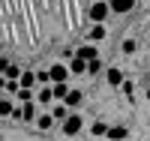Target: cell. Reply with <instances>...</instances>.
Returning a JSON list of instances; mask_svg holds the SVG:
<instances>
[{
	"label": "cell",
	"instance_id": "cell-1",
	"mask_svg": "<svg viewBox=\"0 0 150 141\" xmlns=\"http://www.w3.org/2000/svg\"><path fill=\"white\" fill-rule=\"evenodd\" d=\"M81 129H84V117H81L78 111H72L69 117L63 120V135H66V138H75Z\"/></svg>",
	"mask_w": 150,
	"mask_h": 141
},
{
	"label": "cell",
	"instance_id": "cell-2",
	"mask_svg": "<svg viewBox=\"0 0 150 141\" xmlns=\"http://www.w3.org/2000/svg\"><path fill=\"white\" fill-rule=\"evenodd\" d=\"M111 15V6L108 3H102V0H96V3L87 9V18H90L93 24H105V18Z\"/></svg>",
	"mask_w": 150,
	"mask_h": 141
},
{
	"label": "cell",
	"instance_id": "cell-3",
	"mask_svg": "<svg viewBox=\"0 0 150 141\" xmlns=\"http://www.w3.org/2000/svg\"><path fill=\"white\" fill-rule=\"evenodd\" d=\"M48 78H51V84H63L69 78V66H66V63H54V66H48Z\"/></svg>",
	"mask_w": 150,
	"mask_h": 141
},
{
	"label": "cell",
	"instance_id": "cell-4",
	"mask_svg": "<svg viewBox=\"0 0 150 141\" xmlns=\"http://www.w3.org/2000/svg\"><path fill=\"white\" fill-rule=\"evenodd\" d=\"M105 81H108V87H123V69L120 66H108V72H105Z\"/></svg>",
	"mask_w": 150,
	"mask_h": 141
},
{
	"label": "cell",
	"instance_id": "cell-5",
	"mask_svg": "<svg viewBox=\"0 0 150 141\" xmlns=\"http://www.w3.org/2000/svg\"><path fill=\"white\" fill-rule=\"evenodd\" d=\"M108 141H126L129 138V129L123 123H114V126H108V135H105Z\"/></svg>",
	"mask_w": 150,
	"mask_h": 141
},
{
	"label": "cell",
	"instance_id": "cell-6",
	"mask_svg": "<svg viewBox=\"0 0 150 141\" xmlns=\"http://www.w3.org/2000/svg\"><path fill=\"white\" fill-rule=\"evenodd\" d=\"M81 102H84V93H81V90H69L66 99H63V105H66L69 111H78V108H81Z\"/></svg>",
	"mask_w": 150,
	"mask_h": 141
},
{
	"label": "cell",
	"instance_id": "cell-7",
	"mask_svg": "<svg viewBox=\"0 0 150 141\" xmlns=\"http://www.w3.org/2000/svg\"><path fill=\"white\" fill-rule=\"evenodd\" d=\"M111 12H117V15H126V12L135 9V0H108Z\"/></svg>",
	"mask_w": 150,
	"mask_h": 141
},
{
	"label": "cell",
	"instance_id": "cell-8",
	"mask_svg": "<svg viewBox=\"0 0 150 141\" xmlns=\"http://www.w3.org/2000/svg\"><path fill=\"white\" fill-rule=\"evenodd\" d=\"M18 84H21V90H33V87H36V72L33 69H21Z\"/></svg>",
	"mask_w": 150,
	"mask_h": 141
},
{
	"label": "cell",
	"instance_id": "cell-9",
	"mask_svg": "<svg viewBox=\"0 0 150 141\" xmlns=\"http://www.w3.org/2000/svg\"><path fill=\"white\" fill-rule=\"evenodd\" d=\"M75 54H78L81 60L90 63V60H96V57H99V51H96V45H93V42H87V45H78V51H75Z\"/></svg>",
	"mask_w": 150,
	"mask_h": 141
},
{
	"label": "cell",
	"instance_id": "cell-10",
	"mask_svg": "<svg viewBox=\"0 0 150 141\" xmlns=\"http://www.w3.org/2000/svg\"><path fill=\"white\" fill-rule=\"evenodd\" d=\"M105 36H108L105 24H93V27H90V33H87V39H90V42L96 45V42H105Z\"/></svg>",
	"mask_w": 150,
	"mask_h": 141
},
{
	"label": "cell",
	"instance_id": "cell-11",
	"mask_svg": "<svg viewBox=\"0 0 150 141\" xmlns=\"http://www.w3.org/2000/svg\"><path fill=\"white\" fill-rule=\"evenodd\" d=\"M66 66H69V75H81V72H87V60H81L78 54H75Z\"/></svg>",
	"mask_w": 150,
	"mask_h": 141
},
{
	"label": "cell",
	"instance_id": "cell-12",
	"mask_svg": "<svg viewBox=\"0 0 150 141\" xmlns=\"http://www.w3.org/2000/svg\"><path fill=\"white\" fill-rule=\"evenodd\" d=\"M90 135H93V138H105V135H108V123H105V120H93Z\"/></svg>",
	"mask_w": 150,
	"mask_h": 141
},
{
	"label": "cell",
	"instance_id": "cell-13",
	"mask_svg": "<svg viewBox=\"0 0 150 141\" xmlns=\"http://www.w3.org/2000/svg\"><path fill=\"white\" fill-rule=\"evenodd\" d=\"M36 126H39L42 132H48L54 126V114H36Z\"/></svg>",
	"mask_w": 150,
	"mask_h": 141
},
{
	"label": "cell",
	"instance_id": "cell-14",
	"mask_svg": "<svg viewBox=\"0 0 150 141\" xmlns=\"http://www.w3.org/2000/svg\"><path fill=\"white\" fill-rule=\"evenodd\" d=\"M21 120L24 123L36 120V105H33V102H24V105H21Z\"/></svg>",
	"mask_w": 150,
	"mask_h": 141
},
{
	"label": "cell",
	"instance_id": "cell-15",
	"mask_svg": "<svg viewBox=\"0 0 150 141\" xmlns=\"http://www.w3.org/2000/svg\"><path fill=\"white\" fill-rule=\"evenodd\" d=\"M51 99H54V90H51V84H48V87H39V93H36V102H42V105H48Z\"/></svg>",
	"mask_w": 150,
	"mask_h": 141
},
{
	"label": "cell",
	"instance_id": "cell-16",
	"mask_svg": "<svg viewBox=\"0 0 150 141\" xmlns=\"http://www.w3.org/2000/svg\"><path fill=\"white\" fill-rule=\"evenodd\" d=\"M51 90H54V99H60V102H63V99H66V93L72 90V87L63 81V84H51Z\"/></svg>",
	"mask_w": 150,
	"mask_h": 141
},
{
	"label": "cell",
	"instance_id": "cell-17",
	"mask_svg": "<svg viewBox=\"0 0 150 141\" xmlns=\"http://www.w3.org/2000/svg\"><path fill=\"white\" fill-rule=\"evenodd\" d=\"M51 114H54V120H60V123H63V120L69 117V114H72V111H69V108L63 105V102H60V105H54V111H51Z\"/></svg>",
	"mask_w": 150,
	"mask_h": 141
},
{
	"label": "cell",
	"instance_id": "cell-18",
	"mask_svg": "<svg viewBox=\"0 0 150 141\" xmlns=\"http://www.w3.org/2000/svg\"><path fill=\"white\" fill-rule=\"evenodd\" d=\"M12 108H15V105H12V102L3 96V99H0V117H12Z\"/></svg>",
	"mask_w": 150,
	"mask_h": 141
},
{
	"label": "cell",
	"instance_id": "cell-19",
	"mask_svg": "<svg viewBox=\"0 0 150 141\" xmlns=\"http://www.w3.org/2000/svg\"><path fill=\"white\" fill-rule=\"evenodd\" d=\"M135 48H138V42H135V39H123V45H120L123 54H135Z\"/></svg>",
	"mask_w": 150,
	"mask_h": 141
},
{
	"label": "cell",
	"instance_id": "cell-20",
	"mask_svg": "<svg viewBox=\"0 0 150 141\" xmlns=\"http://www.w3.org/2000/svg\"><path fill=\"white\" fill-rule=\"evenodd\" d=\"M18 105H24V102H33V90H18Z\"/></svg>",
	"mask_w": 150,
	"mask_h": 141
},
{
	"label": "cell",
	"instance_id": "cell-21",
	"mask_svg": "<svg viewBox=\"0 0 150 141\" xmlns=\"http://www.w3.org/2000/svg\"><path fill=\"white\" fill-rule=\"evenodd\" d=\"M87 72H90V75H96V72H102V60H90V63H87Z\"/></svg>",
	"mask_w": 150,
	"mask_h": 141
},
{
	"label": "cell",
	"instance_id": "cell-22",
	"mask_svg": "<svg viewBox=\"0 0 150 141\" xmlns=\"http://www.w3.org/2000/svg\"><path fill=\"white\" fill-rule=\"evenodd\" d=\"M36 81H39L42 87H48V84H51V78H48V69H39V72H36Z\"/></svg>",
	"mask_w": 150,
	"mask_h": 141
},
{
	"label": "cell",
	"instance_id": "cell-23",
	"mask_svg": "<svg viewBox=\"0 0 150 141\" xmlns=\"http://www.w3.org/2000/svg\"><path fill=\"white\" fill-rule=\"evenodd\" d=\"M18 90H21L18 81H6V87H3V93H18Z\"/></svg>",
	"mask_w": 150,
	"mask_h": 141
},
{
	"label": "cell",
	"instance_id": "cell-24",
	"mask_svg": "<svg viewBox=\"0 0 150 141\" xmlns=\"http://www.w3.org/2000/svg\"><path fill=\"white\" fill-rule=\"evenodd\" d=\"M120 90H123V93H126V96H129V93L135 90V81H129V78H126V81H123V87H120Z\"/></svg>",
	"mask_w": 150,
	"mask_h": 141
},
{
	"label": "cell",
	"instance_id": "cell-25",
	"mask_svg": "<svg viewBox=\"0 0 150 141\" xmlns=\"http://www.w3.org/2000/svg\"><path fill=\"white\" fill-rule=\"evenodd\" d=\"M9 63H12V60H9V57H0V75H3V72H6V69H9Z\"/></svg>",
	"mask_w": 150,
	"mask_h": 141
},
{
	"label": "cell",
	"instance_id": "cell-26",
	"mask_svg": "<svg viewBox=\"0 0 150 141\" xmlns=\"http://www.w3.org/2000/svg\"><path fill=\"white\" fill-rule=\"evenodd\" d=\"M144 96H147V102H150V87H147V93H144Z\"/></svg>",
	"mask_w": 150,
	"mask_h": 141
}]
</instances>
